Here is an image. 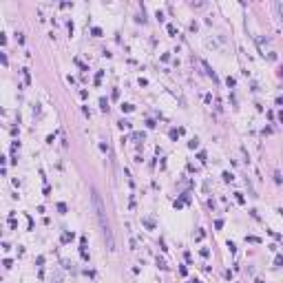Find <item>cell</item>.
<instances>
[{
  "label": "cell",
  "mask_w": 283,
  "mask_h": 283,
  "mask_svg": "<svg viewBox=\"0 0 283 283\" xmlns=\"http://www.w3.org/2000/svg\"><path fill=\"white\" fill-rule=\"evenodd\" d=\"M203 66H206V71H208V75H210V78H212V80H217V75H215V71L208 66V62H203Z\"/></svg>",
  "instance_id": "7a4b0ae2"
},
{
  "label": "cell",
  "mask_w": 283,
  "mask_h": 283,
  "mask_svg": "<svg viewBox=\"0 0 283 283\" xmlns=\"http://www.w3.org/2000/svg\"><path fill=\"white\" fill-rule=\"evenodd\" d=\"M168 33H170V36H175V33H177V29H175V24H168Z\"/></svg>",
  "instance_id": "ba28073f"
},
{
  "label": "cell",
  "mask_w": 283,
  "mask_h": 283,
  "mask_svg": "<svg viewBox=\"0 0 283 283\" xmlns=\"http://www.w3.org/2000/svg\"><path fill=\"white\" fill-rule=\"evenodd\" d=\"M274 266H283V256H281V254L274 256Z\"/></svg>",
  "instance_id": "8992f818"
},
{
  "label": "cell",
  "mask_w": 283,
  "mask_h": 283,
  "mask_svg": "<svg viewBox=\"0 0 283 283\" xmlns=\"http://www.w3.org/2000/svg\"><path fill=\"white\" fill-rule=\"evenodd\" d=\"M58 210H60V212L64 215V212H66V206H64V203H58Z\"/></svg>",
  "instance_id": "8fae6325"
},
{
  "label": "cell",
  "mask_w": 283,
  "mask_h": 283,
  "mask_svg": "<svg viewBox=\"0 0 283 283\" xmlns=\"http://www.w3.org/2000/svg\"><path fill=\"white\" fill-rule=\"evenodd\" d=\"M248 241H250V243H261V239H259V237H248Z\"/></svg>",
  "instance_id": "30bf717a"
},
{
  "label": "cell",
  "mask_w": 283,
  "mask_h": 283,
  "mask_svg": "<svg viewBox=\"0 0 283 283\" xmlns=\"http://www.w3.org/2000/svg\"><path fill=\"white\" fill-rule=\"evenodd\" d=\"M120 126H122V128H131V122H126V120H122V122H120Z\"/></svg>",
  "instance_id": "9c48e42d"
},
{
  "label": "cell",
  "mask_w": 283,
  "mask_h": 283,
  "mask_svg": "<svg viewBox=\"0 0 283 283\" xmlns=\"http://www.w3.org/2000/svg\"><path fill=\"white\" fill-rule=\"evenodd\" d=\"M91 201H93V208H95V217L100 221V228H102V235H104V241H106V250H115V239H113V230H111V223L106 219V210H104V203H102V197L95 188H91Z\"/></svg>",
  "instance_id": "6da1fadb"
},
{
  "label": "cell",
  "mask_w": 283,
  "mask_h": 283,
  "mask_svg": "<svg viewBox=\"0 0 283 283\" xmlns=\"http://www.w3.org/2000/svg\"><path fill=\"white\" fill-rule=\"evenodd\" d=\"M73 239V232H64L62 235V243H66V241H71Z\"/></svg>",
  "instance_id": "3957f363"
},
{
  "label": "cell",
  "mask_w": 283,
  "mask_h": 283,
  "mask_svg": "<svg viewBox=\"0 0 283 283\" xmlns=\"http://www.w3.org/2000/svg\"><path fill=\"white\" fill-rule=\"evenodd\" d=\"M144 226L153 230V228H155V221H153V219H144Z\"/></svg>",
  "instance_id": "5b68a950"
},
{
  "label": "cell",
  "mask_w": 283,
  "mask_h": 283,
  "mask_svg": "<svg viewBox=\"0 0 283 283\" xmlns=\"http://www.w3.org/2000/svg\"><path fill=\"white\" fill-rule=\"evenodd\" d=\"M276 9H279V13L283 16V2H276Z\"/></svg>",
  "instance_id": "7c38bea8"
},
{
  "label": "cell",
  "mask_w": 283,
  "mask_h": 283,
  "mask_svg": "<svg viewBox=\"0 0 283 283\" xmlns=\"http://www.w3.org/2000/svg\"><path fill=\"white\" fill-rule=\"evenodd\" d=\"M279 73H281V75H283V66H281V71H279Z\"/></svg>",
  "instance_id": "4fadbf2b"
},
{
  "label": "cell",
  "mask_w": 283,
  "mask_h": 283,
  "mask_svg": "<svg viewBox=\"0 0 283 283\" xmlns=\"http://www.w3.org/2000/svg\"><path fill=\"white\" fill-rule=\"evenodd\" d=\"M122 111H126V113H131V111H133V104H122Z\"/></svg>",
  "instance_id": "52a82bcc"
},
{
  "label": "cell",
  "mask_w": 283,
  "mask_h": 283,
  "mask_svg": "<svg viewBox=\"0 0 283 283\" xmlns=\"http://www.w3.org/2000/svg\"><path fill=\"white\" fill-rule=\"evenodd\" d=\"M100 106H102V111H106V109H109V102H106V97H102V100H100Z\"/></svg>",
  "instance_id": "277c9868"
}]
</instances>
